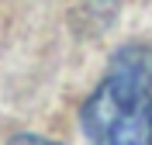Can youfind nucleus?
<instances>
[{
	"label": "nucleus",
	"instance_id": "f257e3e1",
	"mask_svg": "<svg viewBox=\"0 0 152 145\" xmlns=\"http://www.w3.org/2000/svg\"><path fill=\"white\" fill-rule=\"evenodd\" d=\"M90 145H152V45L111 55L104 83L83 104Z\"/></svg>",
	"mask_w": 152,
	"mask_h": 145
},
{
	"label": "nucleus",
	"instance_id": "f03ea898",
	"mask_svg": "<svg viewBox=\"0 0 152 145\" xmlns=\"http://www.w3.org/2000/svg\"><path fill=\"white\" fill-rule=\"evenodd\" d=\"M7 145H56V142H48V138H42V135H14Z\"/></svg>",
	"mask_w": 152,
	"mask_h": 145
}]
</instances>
